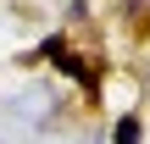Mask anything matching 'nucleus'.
Returning a JSON list of instances; mask_svg holds the SVG:
<instances>
[{"label": "nucleus", "mask_w": 150, "mask_h": 144, "mask_svg": "<svg viewBox=\"0 0 150 144\" xmlns=\"http://www.w3.org/2000/svg\"><path fill=\"white\" fill-rule=\"evenodd\" d=\"M117 144H139V117H122L117 122Z\"/></svg>", "instance_id": "obj_1"}]
</instances>
